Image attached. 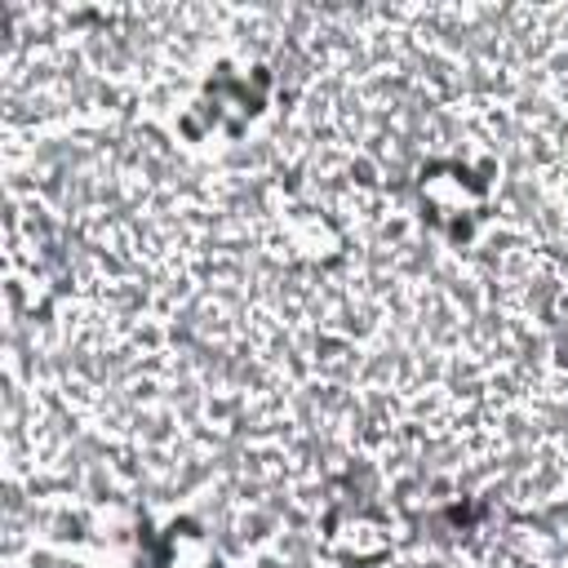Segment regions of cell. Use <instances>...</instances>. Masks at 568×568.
I'll list each match as a JSON object with an SVG mask.
<instances>
[{"label": "cell", "mask_w": 568, "mask_h": 568, "mask_svg": "<svg viewBox=\"0 0 568 568\" xmlns=\"http://www.w3.org/2000/svg\"><path fill=\"white\" fill-rule=\"evenodd\" d=\"M364 532H382V524L368 519V515H337V519L328 524V541H333L342 555H355V559H373V555H382L373 541H364Z\"/></svg>", "instance_id": "cell-3"}, {"label": "cell", "mask_w": 568, "mask_h": 568, "mask_svg": "<svg viewBox=\"0 0 568 568\" xmlns=\"http://www.w3.org/2000/svg\"><path fill=\"white\" fill-rule=\"evenodd\" d=\"M422 195L430 200L435 222H453L457 231H466V226H462V217L470 222V217L484 209V186H479L466 169H457V164L430 169V173L422 178Z\"/></svg>", "instance_id": "cell-1"}, {"label": "cell", "mask_w": 568, "mask_h": 568, "mask_svg": "<svg viewBox=\"0 0 568 568\" xmlns=\"http://www.w3.org/2000/svg\"><path fill=\"white\" fill-rule=\"evenodd\" d=\"M155 568H213V550L191 524H182V528H169V541Z\"/></svg>", "instance_id": "cell-2"}]
</instances>
